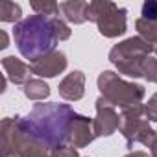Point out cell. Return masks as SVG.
I'll return each instance as SVG.
<instances>
[{
  "instance_id": "obj_1",
  "label": "cell",
  "mask_w": 157,
  "mask_h": 157,
  "mask_svg": "<svg viewBox=\"0 0 157 157\" xmlns=\"http://www.w3.org/2000/svg\"><path fill=\"white\" fill-rule=\"evenodd\" d=\"M74 111L67 104H35L32 113L26 117L32 131L54 151L56 148L67 146V133Z\"/></svg>"
},
{
  "instance_id": "obj_11",
  "label": "cell",
  "mask_w": 157,
  "mask_h": 157,
  "mask_svg": "<svg viewBox=\"0 0 157 157\" xmlns=\"http://www.w3.org/2000/svg\"><path fill=\"white\" fill-rule=\"evenodd\" d=\"M57 91L63 100H68V102L82 100L85 94V74L82 70H72L61 80Z\"/></svg>"
},
{
  "instance_id": "obj_8",
  "label": "cell",
  "mask_w": 157,
  "mask_h": 157,
  "mask_svg": "<svg viewBox=\"0 0 157 157\" xmlns=\"http://www.w3.org/2000/svg\"><path fill=\"white\" fill-rule=\"evenodd\" d=\"M94 139H96V135H94L93 120L89 117L74 113L70 126H68V133H67V144L78 150V148L89 146Z\"/></svg>"
},
{
  "instance_id": "obj_14",
  "label": "cell",
  "mask_w": 157,
  "mask_h": 157,
  "mask_svg": "<svg viewBox=\"0 0 157 157\" xmlns=\"http://www.w3.org/2000/svg\"><path fill=\"white\" fill-rule=\"evenodd\" d=\"M135 28L139 32V37L151 48V52L157 54V21H146V19H137Z\"/></svg>"
},
{
  "instance_id": "obj_15",
  "label": "cell",
  "mask_w": 157,
  "mask_h": 157,
  "mask_svg": "<svg viewBox=\"0 0 157 157\" xmlns=\"http://www.w3.org/2000/svg\"><path fill=\"white\" fill-rule=\"evenodd\" d=\"M22 93L28 100H44V98L50 96V87H48L46 82L39 80V78H33V80H30L24 85Z\"/></svg>"
},
{
  "instance_id": "obj_9",
  "label": "cell",
  "mask_w": 157,
  "mask_h": 157,
  "mask_svg": "<svg viewBox=\"0 0 157 157\" xmlns=\"http://www.w3.org/2000/svg\"><path fill=\"white\" fill-rule=\"evenodd\" d=\"M128 10L126 8H118L117 4L104 15L98 19L96 26H98V32L104 35V37H118V35H124L126 30H128Z\"/></svg>"
},
{
  "instance_id": "obj_12",
  "label": "cell",
  "mask_w": 157,
  "mask_h": 157,
  "mask_svg": "<svg viewBox=\"0 0 157 157\" xmlns=\"http://www.w3.org/2000/svg\"><path fill=\"white\" fill-rule=\"evenodd\" d=\"M2 68L6 72V78L15 85H26L30 82V67L15 56H6L2 59Z\"/></svg>"
},
{
  "instance_id": "obj_13",
  "label": "cell",
  "mask_w": 157,
  "mask_h": 157,
  "mask_svg": "<svg viewBox=\"0 0 157 157\" xmlns=\"http://www.w3.org/2000/svg\"><path fill=\"white\" fill-rule=\"evenodd\" d=\"M87 2L83 0H68L59 4V11L63 13V19L70 24H83L87 22Z\"/></svg>"
},
{
  "instance_id": "obj_10",
  "label": "cell",
  "mask_w": 157,
  "mask_h": 157,
  "mask_svg": "<svg viewBox=\"0 0 157 157\" xmlns=\"http://www.w3.org/2000/svg\"><path fill=\"white\" fill-rule=\"evenodd\" d=\"M67 56L61 50H56L33 63H30V70L32 74H37L39 78H56L57 74H61L67 68Z\"/></svg>"
},
{
  "instance_id": "obj_6",
  "label": "cell",
  "mask_w": 157,
  "mask_h": 157,
  "mask_svg": "<svg viewBox=\"0 0 157 157\" xmlns=\"http://www.w3.org/2000/svg\"><path fill=\"white\" fill-rule=\"evenodd\" d=\"M118 131L122 133V137L128 142V148H133L135 142H140L144 146H150L153 137L157 135L151 126L150 120L144 117V105H135L129 109H122L120 113V128Z\"/></svg>"
},
{
  "instance_id": "obj_2",
  "label": "cell",
  "mask_w": 157,
  "mask_h": 157,
  "mask_svg": "<svg viewBox=\"0 0 157 157\" xmlns=\"http://www.w3.org/2000/svg\"><path fill=\"white\" fill-rule=\"evenodd\" d=\"M0 153L2 157H50L52 150L32 131L22 117H8L0 124Z\"/></svg>"
},
{
  "instance_id": "obj_3",
  "label": "cell",
  "mask_w": 157,
  "mask_h": 157,
  "mask_svg": "<svg viewBox=\"0 0 157 157\" xmlns=\"http://www.w3.org/2000/svg\"><path fill=\"white\" fill-rule=\"evenodd\" d=\"M13 37L19 52L30 59V63L56 52V44L59 43L54 35L50 19L43 15H30L28 19L15 24Z\"/></svg>"
},
{
  "instance_id": "obj_20",
  "label": "cell",
  "mask_w": 157,
  "mask_h": 157,
  "mask_svg": "<svg viewBox=\"0 0 157 157\" xmlns=\"http://www.w3.org/2000/svg\"><path fill=\"white\" fill-rule=\"evenodd\" d=\"M144 78L151 83H157V57H148L144 63Z\"/></svg>"
},
{
  "instance_id": "obj_16",
  "label": "cell",
  "mask_w": 157,
  "mask_h": 157,
  "mask_svg": "<svg viewBox=\"0 0 157 157\" xmlns=\"http://www.w3.org/2000/svg\"><path fill=\"white\" fill-rule=\"evenodd\" d=\"M21 17H22V10H21L19 4L10 2V0H4V2L0 4V21L2 22H15V24H19Z\"/></svg>"
},
{
  "instance_id": "obj_17",
  "label": "cell",
  "mask_w": 157,
  "mask_h": 157,
  "mask_svg": "<svg viewBox=\"0 0 157 157\" xmlns=\"http://www.w3.org/2000/svg\"><path fill=\"white\" fill-rule=\"evenodd\" d=\"M113 6H115V2H109V0H93L87 6V21L98 22V19L104 17Z\"/></svg>"
},
{
  "instance_id": "obj_4",
  "label": "cell",
  "mask_w": 157,
  "mask_h": 157,
  "mask_svg": "<svg viewBox=\"0 0 157 157\" xmlns=\"http://www.w3.org/2000/svg\"><path fill=\"white\" fill-rule=\"evenodd\" d=\"M96 83H98V89H100L102 96L113 107H120V109H129V107L140 105L142 100H144V94H146L142 85L122 80L113 70L100 72Z\"/></svg>"
},
{
  "instance_id": "obj_26",
  "label": "cell",
  "mask_w": 157,
  "mask_h": 157,
  "mask_svg": "<svg viewBox=\"0 0 157 157\" xmlns=\"http://www.w3.org/2000/svg\"><path fill=\"white\" fill-rule=\"evenodd\" d=\"M124 157H150L146 151H140V150H137V151H129L128 155H124Z\"/></svg>"
},
{
  "instance_id": "obj_5",
  "label": "cell",
  "mask_w": 157,
  "mask_h": 157,
  "mask_svg": "<svg viewBox=\"0 0 157 157\" xmlns=\"http://www.w3.org/2000/svg\"><path fill=\"white\" fill-rule=\"evenodd\" d=\"M151 48L139 37H128L109 50V61L117 67L118 74L129 78L144 76V63L150 57Z\"/></svg>"
},
{
  "instance_id": "obj_23",
  "label": "cell",
  "mask_w": 157,
  "mask_h": 157,
  "mask_svg": "<svg viewBox=\"0 0 157 157\" xmlns=\"http://www.w3.org/2000/svg\"><path fill=\"white\" fill-rule=\"evenodd\" d=\"M50 157H80V155H78V150H76V148H72V146L67 144V146L56 148Z\"/></svg>"
},
{
  "instance_id": "obj_7",
  "label": "cell",
  "mask_w": 157,
  "mask_h": 157,
  "mask_svg": "<svg viewBox=\"0 0 157 157\" xmlns=\"http://www.w3.org/2000/svg\"><path fill=\"white\" fill-rule=\"evenodd\" d=\"M93 126L96 137H109L120 128V115L104 96L96 100V118L93 120Z\"/></svg>"
},
{
  "instance_id": "obj_25",
  "label": "cell",
  "mask_w": 157,
  "mask_h": 157,
  "mask_svg": "<svg viewBox=\"0 0 157 157\" xmlns=\"http://www.w3.org/2000/svg\"><path fill=\"white\" fill-rule=\"evenodd\" d=\"M148 148H150V153H151V157H157V135L153 137V140H151V144H150Z\"/></svg>"
},
{
  "instance_id": "obj_27",
  "label": "cell",
  "mask_w": 157,
  "mask_h": 157,
  "mask_svg": "<svg viewBox=\"0 0 157 157\" xmlns=\"http://www.w3.org/2000/svg\"><path fill=\"white\" fill-rule=\"evenodd\" d=\"M13 157H17V155H13Z\"/></svg>"
},
{
  "instance_id": "obj_24",
  "label": "cell",
  "mask_w": 157,
  "mask_h": 157,
  "mask_svg": "<svg viewBox=\"0 0 157 157\" xmlns=\"http://www.w3.org/2000/svg\"><path fill=\"white\" fill-rule=\"evenodd\" d=\"M10 46V39H8V33L4 32V30H0V48H8Z\"/></svg>"
},
{
  "instance_id": "obj_18",
  "label": "cell",
  "mask_w": 157,
  "mask_h": 157,
  "mask_svg": "<svg viewBox=\"0 0 157 157\" xmlns=\"http://www.w3.org/2000/svg\"><path fill=\"white\" fill-rule=\"evenodd\" d=\"M50 24H52V30H54V35L57 41H67L72 33L70 26L67 24V21L59 19V17H50Z\"/></svg>"
},
{
  "instance_id": "obj_19",
  "label": "cell",
  "mask_w": 157,
  "mask_h": 157,
  "mask_svg": "<svg viewBox=\"0 0 157 157\" xmlns=\"http://www.w3.org/2000/svg\"><path fill=\"white\" fill-rule=\"evenodd\" d=\"M30 6L37 15H43V17H48V15L56 17L59 13V4L57 2H32Z\"/></svg>"
},
{
  "instance_id": "obj_21",
  "label": "cell",
  "mask_w": 157,
  "mask_h": 157,
  "mask_svg": "<svg viewBox=\"0 0 157 157\" xmlns=\"http://www.w3.org/2000/svg\"><path fill=\"white\" fill-rule=\"evenodd\" d=\"M144 117L150 122H157V93L150 96L148 104L144 105Z\"/></svg>"
},
{
  "instance_id": "obj_22",
  "label": "cell",
  "mask_w": 157,
  "mask_h": 157,
  "mask_svg": "<svg viewBox=\"0 0 157 157\" xmlns=\"http://www.w3.org/2000/svg\"><path fill=\"white\" fill-rule=\"evenodd\" d=\"M142 19L157 21V0H146L142 4Z\"/></svg>"
}]
</instances>
